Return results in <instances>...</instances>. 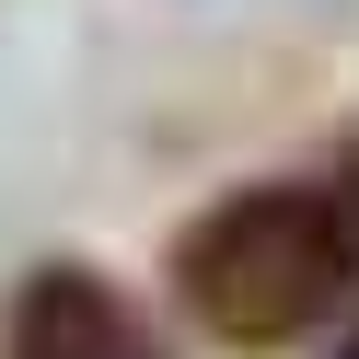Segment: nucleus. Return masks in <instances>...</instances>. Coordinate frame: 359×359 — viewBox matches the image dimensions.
Returning <instances> with one entry per match:
<instances>
[{"label":"nucleus","mask_w":359,"mask_h":359,"mask_svg":"<svg viewBox=\"0 0 359 359\" xmlns=\"http://www.w3.org/2000/svg\"><path fill=\"white\" fill-rule=\"evenodd\" d=\"M336 359H359V336H348V348H336Z\"/></svg>","instance_id":"obj_3"},{"label":"nucleus","mask_w":359,"mask_h":359,"mask_svg":"<svg viewBox=\"0 0 359 359\" xmlns=\"http://www.w3.org/2000/svg\"><path fill=\"white\" fill-rule=\"evenodd\" d=\"M0 359H174L151 302H128L104 266H35L0 313Z\"/></svg>","instance_id":"obj_2"},{"label":"nucleus","mask_w":359,"mask_h":359,"mask_svg":"<svg viewBox=\"0 0 359 359\" xmlns=\"http://www.w3.org/2000/svg\"><path fill=\"white\" fill-rule=\"evenodd\" d=\"M359 290V209L336 186H232L174 243V302L220 348H290Z\"/></svg>","instance_id":"obj_1"}]
</instances>
